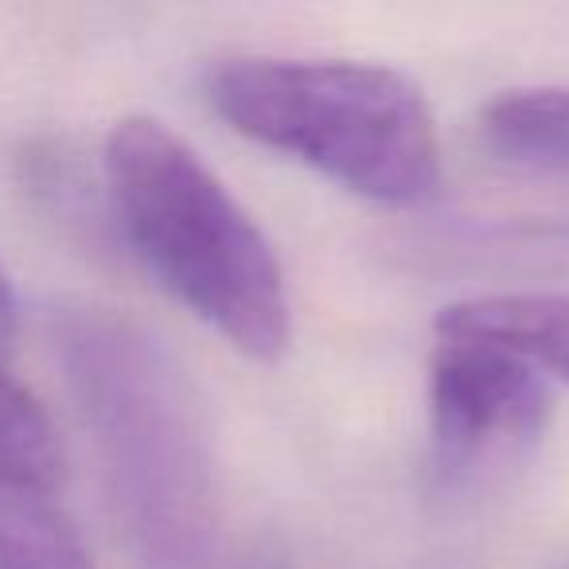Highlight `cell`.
I'll return each mask as SVG.
<instances>
[{
    "label": "cell",
    "instance_id": "obj_1",
    "mask_svg": "<svg viewBox=\"0 0 569 569\" xmlns=\"http://www.w3.org/2000/svg\"><path fill=\"white\" fill-rule=\"evenodd\" d=\"M51 343L133 569H234L211 429L180 359L113 309H59Z\"/></svg>",
    "mask_w": 569,
    "mask_h": 569
},
{
    "label": "cell",
    "instance_id": "obj_2",
    "mask_svg": "<svg viewBox=\"0 0 569 569\" xmlns=\"http://www.w3.org/2000/svg\"><path fill=\"white\" fill-rule=\"evenodd\" d=\"M106 183L121 234L168 293L242 356L281 359V261L207 160L164 121L126 118L106 141Z\"/></svg>",
    "mask_w": 569,
    "mask_h": 569
},
{
    "label": "cell",
    "instance_id": "obj_3",
    "mask_svg": "<svg viewBox=\"0 0 569 569\" xmlns=\"http://www.w3.org/2000/svg\"><path fill=\"white\" fill-rule=\"evenodd\" d=\"M207 102L234 133L301 160L375 203H426L441 144L421 90L390 67L348 59H227Z\"/></svg>",
    "mask_w": 569,
    "mask_h": 569
},
{
    "label": "cell",
    "instance_id": "obj_4",
    "mask_svg": "<svg viewBox=\"0 0 569 569\" xmlns=\"http://www.w3.org/2000/svg\"><path fill=\"white\" fill-rule=\"evenodd\" d=\"M550 387L527 356L496 340L445 332L429 359V433L441 472L491 468L542 437Z\"/></svg>",
    "mask_w": 569,
    "mask_h": 569
},
{
    "label": "cell",
    "instance_id": "obj_5",
    "mask_svg": "<svg viewBox=\"0 0 569 569\" xmlns=\"http://www.w3.org/2000/svg\"><path fill=\"white\" fill-rule=\"evenodd\" d=\"M445 332L496 340L527 356L542 375L569 382V297L566 293H499L452 305L441 312Z\"/></svg>",
    "mask_w": 569,
    "mask_h": 569
},
{
    "label": "cell",
    "instance_id": "obj_6",
    "mask_svg": "<svg viewBox=\"0 0 569 569\" xmlns=\"http://www.w3.org/2000/svg\"><path fill=\"white\" fill-rule=\"evenodd\" d=\"M483 144L496 160L530 176L569 183V87L503 94L480 118Z\"/></svg>",
    "mask_w": 569,
    "mask_h": 569
},
{
    "label": "cell",
    "instance_id": "obj_7",
    "mask_svg": "<svg viewBox=\"0 0 569 569\" xmlns=\"http://www.w3.org/2000/svg\"><path fill=\"white\" fill-rule=\"evenodd\" d=\"M59 468L63 452L48 410L0 367V499L56 496Z\"/></svg>",
    "mask_w": 569,
    "mask_h": 569
},
{
    "label": "cell",
    "instance_id": "obj_8",
    "mask_svg": "<svg viewBox=\"0 0 569 569\" xmlns=\"http://www.w3.org/2000/svg\"><path fill=\"white\" fill-rule=\"evenodd\" d=\"M0 569H94V558L56 496H9L0 499Z\"/></svg>",
    "mask_w": 569,
    "mask_h": 569
},
{
    "label": "cell",
    "instance_id": "obj_9",
    "mask_svg": "<svg viewBox=\"0 0 569 569\" xmlns=\"http://www.w3.org/2000/svg\"><path fill=\"white\" fill-rule=\"evenodd\" d=\"M12 343H17V297H12V284L0 269V367L12 356Z\"/></svg>",
    "mask_w": 569,
    "mask_h": 569
}]
</instances>
